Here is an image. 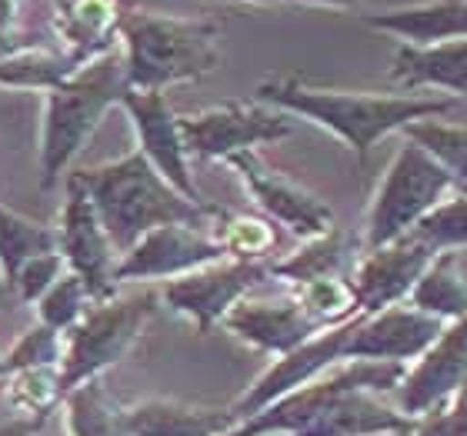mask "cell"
Returning a JSON list of instances; mask_svg holds the SVG:
<instances>
[{
  "label": "cell",
  "instance_id": "cell-1",
  "mask_svg": "<svg viewBox=\"0 0 467 436\" xmlns=\"http://www.w3.org/2000/svg\"><path fill=\"white\" fill-rule=\"evenodd\" d=\"M254 97L261 104L301 117L341 140L350 154H370V147L388 134H404L418 120H434L458 107V97L424 94V90H348L324 87L304 77H267L257 84Z\"/></svg>",
  "mask_w": 467,
  "mask_h": 436
},
{
  "label": "cell",
  "instance_id": "cell-2",
  "mask_svg": "<svg viewBox=\"0 0 467 436\" xmlns=\"http://www.w3.org/2000/svg\"><path fill=\"white\" fill-rule=\"evenodd\" d=\"M70 177L90 194L117 257H124L137 240H144L157 227H171V223L204 227L207 220H221L224 214L214 204H197L174 184H167L140 150H130L120 160L74 170Z\"/></svg>",
  "mask_w": 467,
  "mask_h": 436
},
{
  "label": "cell",
  "instance_id": "cell-3",
  "mask_svg": "<svg viewBox=\"0 0 467 436\" xmlns=\"http://www.w3.org/2000/svg\"><path fill=\"white\" fill-rule=\"evenodd\" d=\"M120 50L130 90L164 94L167 87L204 80L221 67V24L127 7L120 20Z\"/></svg>",
  "mask_w": 467,
  "mask_h": 436
},
{
  "label": "cell",
  "instance_id": "cell-4",
  "mask_svg": "<svg viewBox=\"0 0 467 436\" xmlns=\"http://www.w3.org/2000/svg\"><path fill=\"white\" fill-rule=\"evenodd\" d=\"M127 64L117 47L104 57L90 60L78 74H70L60 87L44 94V120H40V187L50 190L78 154L88 147L108 110L124 104Z\"/></svg>",
  "mask_w": 467,
  "mask_h": 436
},
{
  "label": "cell",
  "instance_id": "cell-5",
  "mask_svg": "<svg viewBox=\"0 0 467 436\" xmlns=\"http://www.w3.org/2000/svg\"><path fill=\"white\" fill-rule=\"evenodd\" d=\"M451 194H458V184L448 167L428 147L404 137L370 194L360 247L378 250L414 233V227L428 214H434Z\"/></svg>",
  "mask_w": 467,
  "mask_h": 436
},
{
  "label": "cell",
  "instance_id": "cell-6",
  "mask_svg": "<svg viewBox=\"0 0 467 436\" xmlns=\"http://www.w3.org/2000/svg\"><path fill=\"white\" fill-rule=\"evenodd\" d=\"M157 303L161 293L154 290L127 293V297L117 293L110 300L94 303L84 313V320L64 337V360H60L64 393L88 380H98L104 370L120 363L157 313Z\"/></svg>",
  "mask_w": 467,
  "mask_h": 436
},
{
  "label": "cell",
  "instance_id": "cell-7",
  "mask_svg": "<svg viewBox=\"0 0 467 436\" xmlns=\"http://www.w3.org/2000/svg\"><path fill=\"white\" fill-rule=\"evenodd\" d=\"M187 154L197 160H231L261 144H277L294 134V117L261 100H224L214 107L181 114Z\"/></svg>",
  "mask_w": 467,
  "mask_h": 436
},
{
  "label": "cell",
  "instance_id": "cell-8",
  "mask_svg": "<svg viewBox=\"0 0 467 436\" xmlns=\"http://www.w3.org/2000/svg\"><path fill=\"white\" fill-rule=\"evenodd\" d=\"M271 277V267L261 260H221L211 267L167 280L161 290V303L167 310L194 323L197 333H211L217 323H224L227 313L251 297L261 280Z\"/></svg>",
  "mask_w": 467,
  "mask_h": 436
},
{
  "label": "cell",
  "instance_id": "cell-9",
  "mask_svg": "<svg viewBox=\"0 0 467 436\" xmlns=\"http://www.w3.org/2000/svg\"><path fill=\"white\" fill-rule=\"evenodd\" d=\"M57 250L67 260V270L78 273L88 283L94 300H110L117 297V250L110 243L108 230L98 217V207L90 194L67 174V197L57 217Z\"/></svg>",
  "mask_w": 467,
  "mask_h": 436
},
{
  "label": "cell",
  "instance_id": "cell-10",
  "mask_svg": "<svg viewBox=\"0 0 467 436\" xmlns=\"http://www.w3.org/2000/svg\"><path fill=\"white\" fill-rule=\"evenodd\" d=\"M227 260L224 243L204 227L191 223H171L157 227L137 240L130 250L117 260V283H147V280H177L187 273Z\"/></svg>",
  "mask_w": 467,
  "mask_h": 436
},
{
  "label": "cell",
  "instance_id": "cell-11",
  "mask_svg": "<svg viewBox=\"0 0 467 436\" xmlns=\"http://www.w3.org/2000/svg\"><path fill=\"white\" fill-rule=\"evenodd\" d=\"M227 164L234 167V174L241 177L244 190L251 194L254 204L261 207L271 220L287 227L297 240H314V237H324V233H331L337 227L334 210L324 204L321 197L311 194L307 187H301L281 170L267 167L257 150L231 157Z\"/></svg>",
  "mask_w": 467,
  "mask_h": 436
},
{
  "label": "cell",
  "instance_id": "cell-12",
  "mask_svg": "<svg viewBox=\"0 0 467 436\" xmlns=\"http://www.w3.org/2000/svg\"><path fill=\"white\" fill-rule=\"evenodd\" d=\"M438 253L428 243L418 240L414 233L400 237V240L378 247V250L358 253V260L350 263L348 280L358 297V313H380L390 307L408 303L418 280L424 277Z\"/></svg>",
  "mask_w": 467,
  "mask_h": 436
},
{
  "label": "cell",
  "instance_id": "cell-13",
  "mask_svg": "<svg viewBox=\"0 0 467 436\" xmlns=\"http://www.w3.org/2000/svg\"><path fill=\"white\" fill-rule=\"evenodd\" d=\"M467 387V317L448 323L434 343L408 367L398 393V410L418 423L420 417L444 407Z\"/></svg>",
  "mask_w": 467,
  "mask_h": 436
},
{
  "label": "cell",
  "instance_id": "cell-14",
  "mask_svg": "<svg viewBox=\"0 0 467 436\" xmlns=\"http://www.w3.org/2000/svg\"><path fill=\"white\" fill-rule=\"evenodd\" d=\"M120 107L130 117L137 150L157 167V174L164 177L167 184H174L184 197H191L197 204H207L194 184L191 154H187L184 134H181V114L171 110L164 94H154V90H127Z\"/></svg>",
  "mask_w": 467,
  "mask_h": 436
},
{
  "label": "cell",
  "instance_id": "cell-15",
  "mask_svg": "<svg viewBox=\"0 0 467 436\" xmlns=\"http://www.w3.org/2000/svg\"><path fill=\"white\" fill-rule=\"evenodd\" d=\"M221 327L227 333H234L241 343H247V347L271 353L274 360L287 357L297 347H304L311 337H317L321 330H327L304 310L294 293L284 297V300H251V297H244L227 313Z\"/></svg>",
  "mask_w": 467,
  "mask_h": 436
},
{
  "label": "cell",
  "instance_id": "cell-16",
  "mask_svg": "<svg viewBox=\"0 0 467 436\" xmlns=\"http://www.w3.org/2000/svg\"><path fill=\"white\" fill-rule=\"evenodd\" d=\"M360 24L408 47H438L467 37V0H424L408 7L360 14Z\"/></svg>",
  "mask_w": 467,
  "mask_h": 436
},
{
  "label": "cell",
  "instance_id": "cell-17",
  "mask_svg": "<svg viewBox=\"0 0 467 436\" xmlns=\"http://www.w3.org/2000/svg\"><path fill=\"white\" fill-rule=\"evenodd\" d=\"M124 0H57L54 4V34L60 50L80 67L120 47Z\"/></svg>",
  "mask_w": 467,
  "mask_h": 436
},
{
  "label": "cell",
  "instance_id": "cell-18",
  "mask_svg": "<svg viewBox=\"0 0 467 436\" xmlns=\"http://www.w3.org/2000/svg\"><path fill=\"white\" fill-rule=\"evenodd\" d=\"M388 80L404 90H434L448 97H467V37L438 47L398 44L390 54Z\"/></svg>",
  "mask_w": 467,
  "mask_h": 436
},
{
  "label": "cell",
  "instance_id": "cell-19",
  "mask_svg": "<svg viewBox=\"0 0 467 436\" xmlns=\"http://www.w3.org/2000/svg\"><path fill=\"white\" fill-rule=\"evenodd\" d=\"M130 436H227L241 427L231 407H201L184 400H137L127 407Z\"/></svg>",
  "mask_w": 467,
  "mask_h": 436
},
{
  "label": "cell",
  "instance_id": "cell-20",
  "mask_svg": "<svg viewBox=\"0 0 467 436\" xmlns=\"http://www.w3.org/2000/svg\"><path fill=\"white\" fill-rule=\"evenodd\" d=\"M364 250L360 240H354L341 227H334L324 237L304 240L291 257H284L271 267V277L284 280L287 287H304L314 280H327V277H344L350 270V263L358 260V253Z\"/></svg>",
  "mask_w": 467,
  "mask_h": 436
},
{
  "label": "cell",
  "instance_id": "cell-21",
  "mask_svg": "<svg viewBox=\"0 0 467 436\" xmlns=\"http://www.w3.org/2000/svg\"><path fill=\"white\" fill-rule=\"evenodd\" d=\"M408 307L444 323H454L461 317H467V270L461 267L458 250L434 257V263L424 270L414 293L408 297Z\"/></svg>",
  "mask_w": 467,
  "mask_h": 436
},
{
  "label": "cell",
  "instance_id": "cell-22",
  "mask_svg": "<svg viewBox=\"0 0 467 436\" xmlns=\"http://www.w3.org/2000/svg\"><path fill=\"white\" fill-rule=\"evenodd\" d=\"M64 423L70 436H130L127 407H120L98 380H88L64 397Z\"/></svg>",
  "mask_w": 467,
  "mask_h": 436
},
{
  "label": "cell",
  "instance_id": "cell-23",
  "mask_svg": "<svg viewBox=\"0 0 467 436\" xmlns=\"http://www.w3.org/2000/svg\"><path fill=\"white\" fill-rule=\"evenodd\" d=\"M80 64L64 50H50L40 47V44H30V47L10 54L7 60H0V87H14V90H54L60 87L70 74H78Z\"/></svg>",
  "mask_w": 467,
  "mask_h": 436
},
{
  "label": "cell",
  "instance_id": "cell-24",
  "mask_svg": "<svg viewBox=\"0 0 467 436\" xmlns=\"http://www.w3.org/2000/svg\"><path fill=\"white\" fill-rule=\"evenodd\" d=\"M50 250H57V230L27 220V217L14 214L0 204V277L10 287H14V277L30 257Z\"/></svg>",
  "mask_w": 467,
  "mask_h": 436
},
{
  "label": "cell",
  "instance_id": "cell-25",
  "mask_svg": "<svg viewBox=\"0 0 467 436\" xmlns=\"http://www.w3.org/2000/svg\"><path fill=\"white\" fill-rule=\"evenodd\" d=\"M4 400L17 417H44L47 420L54 410L64 403V383H60V367H34L10 373Z\"/></svg>",
  "mask_w": 467,
  "mask_h": 436
},
{
  "label": "cell",
  "instance_id": "cell-26",
  "mask_svg": "<svg viewBox=\"0 0 467 436\" xmlns=\"http://www.w3.org/2000/svg\"><path fill=\"white\" fill-rule=\"evenodd\" d=\"M404 137L418 140L420 147H428L431 154L438 157L441 164L448 167L458 190H467V127L448 124V120H418L404 130Z\"/></svg>",
  "mask_w": 467,
  "mask_h": 436
},
{
  "label": "cell",
  "instance_id": "cell-27",
  "mask_svg": "<svg viewBox=\"0 0 467 436\" xmlns=\"http://www.w3.org/2000/svg\"><path fill=\"white\" fill-rule=\"evenodd\" d=\"M94 303H98V300L90 297L88 283L80 280L78 273L67 270L37 300V317H40V323H47L50 330H57V333H64V337H67L70 330L84 320V313H88Z\"/></svg>",
  "mask_w": 467,
  "mask_h": 436
},
{
  "label": "cell",
  "instance_id": "cell-28",
  "mask_svg": "<svg viewBox=\"0 0 467 436\" xmlns=\"http://www.w3.org/2000/svg\"><path fill=\"white\" fill-rule=\"evenodd\" d=\"M414 237L424 240L434 253L464 250L467 247V190L451 194L444 204L414 227Z\"/></svg>",
  "mask_w": 467,
  "mask_h": 436
},
{
  "label": "cell",
  "instance_id": "cell-29",
  "mask_svg": "<svg viewBox=\"0 0 467 436\" xmlns=\"http://www.w3.org/2000/svg\"><path fill=\"white\" fill-rule=\"evenodd\" d=\"M60 360H64V333L37 320L27 333H20L17 343L4 353V373L0 377H10V373L34 367H60Z\"/></svg>",
  "mask_w": 467,
  "mask_h": 436
},
{
  "label": "cell",
  "instance_id": "cell-30",
  "mask_svg": "<svg viewBox=\"0 0 467 436\" xmlns=\"http://www.w3.org/2000/svg\"><path fill=\"white\" fill-rule=\"evenodd\" d=\"M214 237L224 243L227 257H234V260H261L277 243L271 223L244 214H221V227Z\"/></svg>",
  "mask_w": 467,
  "mask_h": 436
},
{
  "label": "cell",
  "instance_id": "cell-31",
  "mask_svg": "<svg viewBox=\"0 0 467 436\" xmlns=\"http://www.w3.org/2000/svg\"><path fill=\"white\" fill-rule=\"evenodd\" d=\"M64 273H67V260L60 257V250L30 257V260L17 270V277H14L17 300L20 303H37L40 297H44V293H47L60 277H64Z\"/></svg>",
  "mask_w": 467,
  "mask_h": 436
},
{
  "label": "cell",
  "instance_id": "cell-32",
  "mask_svg": "<svg viewBox=\"0 0 467 436\" xmlns=\"http://www.w3.org/2000/svg\"><path fill=\"white\" fill-rule=\"evenodd\" d=\"M44 427V417H14L0 423V436H37Z\"/></svg>",
  "mask_w": 467,
  "mask_h": 436
},
{
  "label": "cell",
  "instance_id": "cell-33",
  "mask_svg": "<svg viewBox=\"0 0 467 436\" xmlns=\"http://www.w3.org/2000/svg\"><path fill=\"white\" fill-rule=\"evenodd\" d=\"M30 44H37V40L24 37L17 30H0V60H7L10 54H17V50L30 47Z\"/></svg>",
  "mask_w": 467,
  "mask_h": 436
},
{
  "label": "cell",
  "instance_id": "cell-34",
  "mask_svg": "<svg viewBox=\"0 0 467 436\" xmlns=\"http://www.w3.org/2000/svg\"><path fill=\"white\" fill-rule=\"evenodd\" d=\"M284 4H301V7H331V10H354L360 0H284Z\"/></svg>",
  "mask_w": 467,
  "mask_h": 436
},
{
  "label": "cell",
  "instance_id": "cell-35",
  "mask_svg": "<svg viewBox=\"0 0 467 436\" xmlns=\"http://www.w3.org/2000/svg\"><path fill=\"white\" fill-rule=\"evenodd\" d=\"M20 0H0V30H14Z\"/></svg>",
  "mask_w": 467,
  "mask_h": 436
},
{
  "label": "cell",
  "instance_id": "cell-36",
  "mask_svg": "<svg viewBox=\"0 0 467 436\" xmlns=\"http://www.w3.org/2000/svg\"><path fill=\"white\" fill-rule=\"evenodd\" d=\"M410 436H444V433H441L438 420H434V417H420L418 427H414V433H410Z\"/></svg>",
  "mask_w": 467,
  "mask_h": 436
},
{
  "label": "cell",
  "instance_id": "cell-37",
  "mask_svg": "<svg viewBox=\"0 0 467 436\" xmlns=\"http://www.w3.org/2000/svg\"><path fill=\"white\" fill-rule=\"evenodd\" d=\"M14 303H20L17 300V290H14V287H10V283L0 277V310H10Z\"/></svg>",
  "mask_w": 467,
  "mask_h": 436
},
{
  "label": "cell",
  "instance_id": "cell-38",
  "mask_svg": "<svg viewBox=\"0 0 467 436\" xmlns=\"http://www.w3.org/2000/svg\"><path fill=\"white\" fill-rule=\"evenodd\" d=\"M244 4H277V0H244Z\"/></svg>",
  "mask_w": 467,
  "mask_h": 436
},
{
  "label": "cell",
  "instance_id": "cell-39",
  "mask_svg": "<svg viewBox=\"0 0 467 436\" xmlns=\"http://www.w3.org/2000/svg\"><path fill=\"white\" fill-rule=\"evenodd\" d=\"M0 373H4V353H0Z\"/></svg>",
  "mask_w": 467,
  "mask_h": 436
},
{
  "label": "cell",
  "instance_id": "cell-40",
  "mask_svg": "<svg viewBox=\"0 0 467 436\" xmlns=\"http://www.w3.org/2000/svg\"><path fill=\"white\" fill-rule=\"evenodd\" d=\"M224 4H244V0H224Z\"/></svg>",
  "mask_w": 467,
  "mask_h": 436
}]
</instances>
